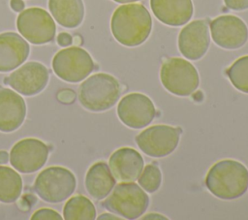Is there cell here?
<instances>
[{
  "label": "cell",
  "instance_id": "cell-20",
  "mask_svg": "<svg viewBox=\"0 0 248 220\" xmlns=\"http://www.w3.org/2000/svg\"><path fill=\"white\" fill-rule=\"evenodd\" d=\"M48 9L57 23L66 28L78 27L84 17L82 0H48Z\"/></svg>",
  "mask_w": 248,
  "mask_h": 220
},
{
  "label": "cell",
  "instance_id": "cell-33",
  "mask_svg": "<svg viewBox=\"0 0 248 220\" xmlns=\"http://www.w3.org/2000/svg\"><path fill=\"white\" fill-rule=\"evenodd\" d=\"M113 1L117 2V3H121V4H128V3L137 2V1H140V0H113Z\"/></svg>",
  "mask_w": 248,
  "mask_h": 220
},
{
  "label": "cell",
  "instance_id": "cell-4",
  "mask_svg": "<svg viewBox=\"0 0 248 220\" xmlns=\"http://www.w3.org/2000/svg\"><path fill=\"white\" fill-rule=\"evenodd\" d=\"M76 186V176L70 170L54 166L38 174L33 188L43 201L57 204L67 200L75 192Z\"/></svg>",
  "mask_w": 248,
  "mask_h": 220
},
{
  "label": "cell",
  "instance_id": "cell-27",
  "mask_svg": "<svg viewBox=\"0 0 248 220\" xmlns=\"http://www.w3.org/2000/svg\"><path fill=\"white\" fill-rule=\"evenodd\" d=\"M58 101L65 103V104H71L75 101L76 93L72 89H63L60 90L56 95Z\"/></svg>",
  "mask_w": 248,
  "mask_h": 220
},
{
  "label": "cell",
  "instance_id": "cell-15",
  "mask_svg": "<svg viewBox=\"0 0 248 220\" xmlns=\"http://www.w3.org/2000/svg\"><path fill=\"white\" fill-rule=\"evenodd\" d=\"M144 161L134 148L121 147L115 150L108 159V167L114 178L121 182L137 180L142 170Z\"/></svg>",
  "mask_w": 248,
  "mask_h": 220
},
{
  "label": "cell",
  "instance_id": "cell-21",
  "mask_svg": "<svg viewBox=\"0 0 248 220\" xmlns=\"http://www.w3.org/2000/svg\"><path fill=\"white\" fill-rule=\"evenodd\" d=\"M22 191L21 176L12 168L0 165V202H16Z\"/></svg>",
  "mask_w": 248,
  "mask_h": 220
},
{
  "label": "cell",
  "instance_id": "cell-25",
  "mask_svg": "<svg viewBox=\"0 0 248 220\" xmlns=\"http://www.w3.org/2000/svg\"><path fill=\"white\" fill-rule=\"evenodd\" d=\"M31 220H62V216L50 208H41L33 213Z\"/></svg>",
  "mask_w": 248,
  "mask_h": 220
},
{
  "label": "cell",
  "instance_id": "cell-24",
  "mask_svg": "<svg viewBox=\"0 0 248 220\" xmlns=\"http://www.w3.org/2000/svg\"><path fill=\"white\" fill-rule=\"evenodd\" d=\"M139 179L140 187L148 193H154L159 189L162 182V173L158 166L149 164L144 167Z\"/></svg>",
  "mask_w": 248,
  "mask_h": 220
},
{
  "label": "cell",
  "instance_id": "cell-11",
  "mask_svg": "<svg viewBox=\"0 0 248 220\" xmlns=\"http://www.w3.org/2000/svg\"><path fill=\"white\" fill-rule=\"evenodd\" d=\"M117 115L124 125L133 129H141L154 119L156 109L146 95L130 93L120 100L117 106Z\"/></svg>",
  "mask_w": 248,
  "mask_h": 220
},
{
  "label": "cell",
  "instance_id": "cell-3",
  "mask_svg": "<svg viewBox=\"0 0 248 220\" xmlns=\"http://www.w3.org/2000/svg\"><path fill=\"white\" fill-rule=\"evenodd\" d=\"M120 84L111 75L98 73L87 78L78 88V101L90 111H105L113 107L120 97Z\"/></svg>",
  "mask_w": 248,
  "mask_h": 220
},
{
  "label": "cell",
  "instance_id": "cell-2",
  "mask_svg": "<svg viewBox=\"0 0 248 220\" xmlns=\"http://www.w3.org/2000/svg\"><path fill=\"white\" fill-rule=\"evenodd\" d=\"M205 186L221 200L237 199L248 188V170L236 160H221L209 169Z\"/></svg>",
  "mask_w": 248,
  "mask_h": 220
},
{
  "label": "cell",
  "instance_id": "cell-5",
  "mask_svg": "<svg viewBox=\"0 0 248 220\" xmlns=\"http://www.w3.org/2000/svg\"><path fill=\"white\" fill-rule=\"evenodd\" d=\"M148 195L134 182H121L115 186L111 194L102 205L125 219H137L147 209Z\"/></svg>",
  "mask_w": 248,
  "mask_h": 220
},
{
  "label": "cell",
  "instance_id": "cell-19",
  "mask_svg": "<svg viewBox=\"0 0 248 220\" xmlns=\"http://www.w3.org/2000/svg\"><path fill=\"white\" fill-rule=\"evenodd\" d=\"M85 188L95 200L105 199L115 185V178L105 162L93 164L85 175Z\"/></svg>",
  "mask_w": 248,
  "mask_h": 220
},
{
  "label": "cell",
  "instance_id": "cell-8",
  "mask_svg": "<svg viewBox=\"0 0 248 220\" xmlns=\"http://www.w3.org/2000/svg\"><path fill=\"white\" fill-rule=\"evenodd\" d=\"M16 27L21 36L34 45L51 42L56 33V25L52 16L38 7L22 10L16 19Z\"/></svg>",
  "mask_w": 248,
  "mask_h": 220
},
{
  "label": "cell",
  "instance_id": "cell-9",
  "mask_svg": "<svg viewBox=\"0 0 248 220\" xmlns=\"http://www.w3.org/2000/svg\"><path fill=\"white\" fill-rule=\"evenodd\" d=\"M181 130L170 125H153L135 139L138 147L146 155L161 158L172 153L179 142Z\"/></svg>",
  "mask_w": 248,
  "mask_h": 220
},
{
  "label": "cell",
  "instance_id": "cell-1",
  "mask_svg": "<svg viewBox=\"0 0 248 220\" xmlns=\"http://www.w3.org/2000/svg\"><path fill=\"white\" fill-rule=\"evenodd\" d=\"M152 29L148 10L139 3L124 4L116 8L110 19L114 39L125 47H138L144 43Z\"/></svg>",
  "mask_w": 248,
  "mask_h": 220
},
{
  "label": "cell",
  "instance_id": "cell-28",
  "mask_svg": "<svg viewBox=\"0 0 248 220\" xmlns=\"http://www.w3.org/2000/svg\"><path fill=\"white\" fill-rule=\"evenodd\" d=\"M57 43L61 47H68L73 43V38L69 33L63 32L57 36Z\"/></svg>",
  "mask_w": 248,
  "mask_h": 220
},
{
  "label": "cell",
  "instance_id": "cell-26",
  "mask_svg": "<svg viewBox=\"0 0 248 220\" xmlns=\"http://www.w3.org/2000/svg\"><path fill=\"white\" fill-rule=\"evenodd\" d=\"M227 8L233 11H244L248 9V0H224Z\"/></svg>",
  "mask_w": 248,
  "mask_h": 220
},
{
  "label": "cell",
  "instance_id": "cell-13",
  "mask_svg": "<svg viewBox=\"0 0 248 220\" xmlns=\"http://www.w3.org/2000/svg\"><path fill=\"white\" fill-rule=\"evenodd\" d=\"M49 79L46 67L39 62L31 61L14 71L8 78V84L24 96H34L42 92Z\"/></svg>",
  "mask_w": 248,
  "mask_h": 220
},
{
  "label": "cell",
  "instance_id": "cell-12",
  "mask_svg": "<svg viewBox=\"0 0 248 220\" xmlns=\"http://www.w3.org/2000/svg\"><path fill=\"white\" fill-rule=\"evenodd\" d=\"M210 33L213 42L225 49H237L248 40V28L245 22L236 16L224 15L210 22Z\"/></svg>",
  "mask_w": 248,
  "mask_h": 220
},
{
  "label": "cell",
  "instance_id": "cell-29",
  "mask_svg": "<svg viewBox=\"0 0 248 220\" xmlns=\"http://www.w3.org/2000/svg\"><path fill=\"white\" fill-rule=\"evenodd\" d=\"M10 5L16 12H21L24 9V2L22 0H11Z\"/></svg>",
  "mask_w": 248,
  "mask_h": 220
},
{
  "label": "cell",
  "instance_id": "cell-30",
  "mask_svg": "<svg viewBox=\"0 0 248 220\" xmlns=\"http://www.w3.org/2000/svg\"><path fill=\"white\" fill-rule=\"evenodd\" d=\"M9 160V154L8 152L4 150H0V165L1 164H6Z\"/></svg>",
  "mask_w": 248,
  "mask_h": 220
},
{
  "label": "cell",
  "instance_id": "cell-22",
  "mask_svg": "<svg viewBox=\"0 0 248 220\" xmlns=\"http://www.w3.org/2000/svg\"><path fill=\"white\" fill-rule=\"evenodd\" d=\"M63 218L66 220H93L96 218V208L93 203L82 195H77L64 205Z\"/></svg>",
  "mask_w": 248,
  "mask_h": 220
},
{
  "label": "cell",
  "instance_id": "cell-32",
  "mask_svg": "<svg viewBox=\"0 0 248 220\" xmlns=\"http://www.w3.org/2000/svg\"><path fill=\"white\" fill-rule=\"evenodd\" d=\"M98 219H119V218L116 216H112L111 214H108V213H104L101 216H99Z\"/></svg>",
  "mask_w": 248,
  "mask_h": 220
},
{
  "label": "cell",
  "instance_id": "cell-18",
  "mask_svg": "<svg viewBox=\"0 0 248 220\" xmlns=\"http://www.w3.org/2000/svg\"><path fill=\"white\" fill-rule=\"evenodd\" d=\"M150 7L156 18L169 26L186 24L194 12L192 0H150Z\"/></svg>",
  "mask_w": 248,
  "mask_h": 220
},
{
  "label": "cell",
  "instance_id": "cell-31",
  "mask_svg": "<svg viewBox=\"0 0 248 220\" xmlns=\"http://www.w3.org/2000/svg\"><path fill=\"white\" fill-rule=\"evenodd\" d=\"M153 218H156V219H168L165 216H162L161 214H155V213H150V214H147V215L142 217V219H153Z\"/></svg>",
  "mask_w": 248,
  "mask_h": 220
},
{
  "label": "cell",
  "instance_id": "cell-16",
  "mask_svg": "<svg viewBox=\"0 0 248 220\" xmlns=\"http://www.w3.org/2000/svg\"><path fill=\"white\" fill-rule=\"evenodd\" d=\"M26 116L24 99L8 88L0 89V131L11 133L17 130Z\"/></svg>",
  "mask_w": 248,
  "mask_h": 220
},
{
  "label": "cell",
  "instance_id": "cell-10",
  "mask_svg": "<svg viewBox=\"0 0 248 220\" xmlns=\"http://www.w3.org/2000/svg\"><path fill=\"white\" fill-rule=\"evenodd\" d=\"M48 147L40 140L28 138L17 141L11 149L10 163L16 171L31 173L44 167L48 158Z\"/></svg>",
  "mask_w": 248,
  "mask_h": 220
},
{
  "label": "cell",
  "instance_id": "cell-17",
  "mask_svg": "<svg viewBox=\"0 0 248 220\" xmlns=\"http://www.w3.org/2000/svg\"><path fill=\"white\" fill-rule=\"evenodd\" d=\"M28 43L15 32L0 34V72H10L19 67L28 57Z\"/></svg>",
  "mask_w": 248,
  "mask_h": 220
},
{
  "label": "cell",
  "instance_id": "cell-6",
  "mask_svg": "<svg viewBox=\"0 0 248 220\" xmlns=\"http://www.w3.org/2000/svg\"><path fill=\"white\" fill-rule=\"evenodd\" d=\"M163 86L176 96L191 95L200 84V77L195 66L180 57L165 60L160 70Z\"/></svg>",
  "mask_w": 248,
  "mask_h": 220
},
{
  "label": "cell",
  "instance_id": "cell-14",
  "mask_svg": "<svg viewBox=\"0 0 248 220\" xmlns=\"http://www.w3.org/2000/svg\"><path fill=\"white\" fill-rule=\"evenodd\" d=\"M210 44L208 24L203 19L188 23L178 35V49L189 60H199L207 52Z\"/></svg>",
  "mask_w": 248,
  "mask_h": 220
},
{
  "label": "cell",
  "instance_id": "cell-23",
  "mask_svg": "<svg viewBox=\"0 0 248 220\" xmlns=\"http://www.w3.org/2000/svg\"><path fill=\"white\" fill-rule=\"evenodd\" d=\"M232 84L239 91L248 94V55L236 59L226 71Z\"/></svg>",
  "mask_w": 248,
  "mask_h": 220
},
{
  "label": "cell",
  "instance_id": "cell-7",
  "mask_svg": "<svg viewBox=\"0 0 248 220\" xmlns=\"http://www.w3.org/2000/svg\"><path fill=\"white\" fill-rule=\"evenodd\" d=\"M55 75L67 82H79L95 69L90 54L78 47H70L59 50L52 59Z\"/></svg>",
  "mask_w": 248,
  "mask_h": 220
}]
</instances>
